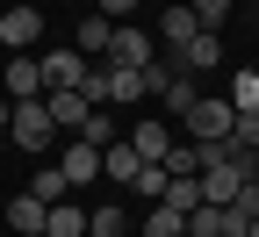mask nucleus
Wrapping results in <instances>:
<instances>
[{
  "label": "nucleus",
  "mask_w": 259,
  "mask_h": 237,
  "mask_svg": "<svg viewBox=\"0 0 259 237\" xmlns=\"http://www.w3.org/2000/svg\"><path fill=\"white\" fill-rule=\"evenodd\" d=\"M79 144H94V151H108V144H115V122H108V108H94V115H87Z\"/></svg>",
  "instance_id": "26"
},
{
  "label": "nucleus",
  "mask_w": 259,
  "mask_h": 237,
  "mask_svg": "<svg viewBox=\"0 0 259 237\" xmlns=\"http://www.w3.org/2000/svg\"><path fill=\"white\" fill-rule=\"evenodd\" d=\"M115 72V101H144V72H130V65H108Z\"/></svg>",
  "instance_id": "28"
},
{
  "label": "nucleus",
  "mask_w": 259,
  "mask_h": 237,
  "mask_svg": "<svg viewBox=\"0 0 259 237\" xmlns=\"http://www.w3.org/2000/svg\"><path fill=\"white\" fill-rule=\"evenodd\" d=\"M231 8H238V0H194V22H202V29H216Z\"/></svg>",
  "instance_id": "30"
},
{
  "label": "nucleus",
  "mask_w": 259,
  "mask_h": 237,
  "mask_svg": "<svg viewBox=\"0 0 259 237\" xmlns=\"http://www.w3.org/2000/svg\"><path fill=\"white\" fill-rule=\"evenodd\" d=\"M137 237H187V216L166 209V201H151V216L137 223Z\"/></svg>",
  "instance_id": "16"
},
{
  "label": "nucleus",
  "mask_w": 259,
  "mask_h": 237,
  "mask_svg": "<svg viewBox=\"0 0 259 237\" xmlns=\"http://www.w3.org/2000/svg\"><path fill=\"white\" fill-rule=\"evenodd\" d=\"M36 65H44V93H65V86H79V79H87V65H94V58H79L72 43H65V51H44Z\"/></svg>",
  "instance_id": "3"
},
{
  "label": "nucleus",
  "mask_w": 259,
  "mask_h": 237,
  "mask_svg": "<svg viewBox=\"0 0 259 237\" xmlns=\"http://www.w3.org/2000/svg\"><path fill=\"white\" fill-rule=\"evenodd\" d=\"M130 151H137L144 165H158V158L173 151V129L166 122H130Z\"/></svg>",
  "instance_id": "9"
},
{
  "label": "nucleus",
  "mask_w": 259,
  "mask_h": 237,
  "mask_svg": "<svg viewBox=\"0 0 259 237\" xmlns=\"http://www.w3.org/2000/svg\"><path fill=\"white\" fill-rule=\"evenodd\" d=\"M180 79V58H151L144 65V93H158V101H166V86Z\"/></svg>",
  "instance_id": "24"
},
{
  "label": "nucleus",
  "mask_w": 259,
  "mask_h": 237,
  "mask_svg": "<svg viewBox=\"0 0 259 237\" xmlns=\"http://www.w3.org/2000/svg\"><path fill=\"white\" fill-rule=\"evenodd\" d=\"M29 194H36V201H65V194H72V180H65L58 165H44V173L29 180Z\"/></svg>",
  "instance_id": "25"
},
{
  "label": "nucleus",
  "mask_w": 259,
  "mask_h": 237,
  "mask_svg": "<svg viewBox=\"0 0 259 237\" xmlns=\"http://www.w3.org/2000/svg\"><path fill=\"white\" fill-rule=\"evenodd\" d=\"M158 165H166L173 180H194V173H202V144H187V137H173V151L158 158Z\"/></svg>",
  "instance_id": "18"
},
{
  "label": "nucleus",
  "mask_w": 259,
  "mask_h": 237,
  "mask_svg": "<svg viewBox=\"0 0 259 237\" xmlns=\"http://www.w3.org/2000/svg\"><path fill=\"white\" fill-rule=\"evenodd\" d=\"M158 36H166L173 51H187L194 36H202V22H194V8H166V15H158Z\"/></svg>",
  "instance_id": "12"
},
{
  "label": "nucleus",
  "mask_w": 259,
  "mask_h": 237,
  "mask_svg": "<svg viewBox=\"0 0 259 237\" xmlns=\"http://www.w3.org/2000/svg\"><path fill=\"white\" fill-rule=\"evenodd\" d=\"M245 180H252V173H238V165H209V173H202V201H216V209H231Z\"/></svg>",
  "instance_id": "11"
},
{
  "label": "nucleus",
  "mask_w": 259,
  "mask_h": 237,
  "mask_svg": "<svg viewBox=\"0 0 259 237\" xmlns=\"http://www.w3.org/2000/svg\"><path fill=\"white\" fill-rule=\"evenodd\" d=\"M223 101H231L238 115H259V72H252V65H238V79H231V93H223Z\"/></svg>",
  "instance_id": "20"
},
{
  "label": "nucleus",
  "mask_w": 259,
  "mask_h": 237,
  "mask_svg": "<svg viewBox=\"0 0 259 237\" xmlns=\"http://www.w3.org/2000/svg\"><path fill=\"white\" fill-rule=\"evenodd\" d=\"M194 101H202V93H194V79H187V72H180V79H173V86H166V108H173V115H187V108H194Z\"/></svg>",
  "instance_id": "29"
},
{
  "label": "nucleus",
  "mask_w": 259,
  "mask_h": 237,
  "mask_svg": "<svg viewBox=\"0 0 259 237\" xmlns=\"http://www.w3.org/2000/svg\"><path fill=\"white\" fill-rule=\"evenodd\" d=\"M187 237H231V209H216V201H202V209L187 216Z\"/></svg>",
  "instance_id": "19"
},
{
  "label": "nucleus",
  "mask_w": 259,
  "mask_h": 237,
  "mask_svg": "<svg viewBox=\"0 0 259 237\" xmlns=\"http://www.w3.org/2000/svg\"><path fill=\"white\" fill-rule=\"evenodd\" d=\"M79 93H87V108H108V101H115V72H108V65H87Z\"/></svg>",
  "instance_id": "21"
},
{
  "label": "nucleus",
  "mask_w": 259,
  "mask_h": 237,
  "mask_svg": "<svg viewBox=\"0 0 259 237\" xmlns=\"http://www.w3.org/2000/svg\"><path fill=\"white\" fill-rule=\"evenodd\" d=\"M180 122H187V144H216V137H231V129H238V108H231V101H216V93H202Z\"/></svg>",
  "instance_id": "1"
},
{
  "label": "nucleus",
  "mask_w": 259,
  "mask_h": 237,
  "mask_svg": "<svg viewBox=\"0 0 259 237\" xmlns=\"http://www.w3.org/2000/svg\"><path fill=\"white\" fill-rule=\"evenodd\" d=\"M180 65H187V79H194V72H209V65H223V36H216V29H202V36L180 51Z\"/></svg>",
  "instance_id": "14"
},
{
  "label": "nucleus",
  "mask_w": 259,
  "mask_h": 237,
  "mask_svg": "<svg viewBox=\"0 0 259 237\" xmlns=\"http://www.w3.org/2000/svg\"><path fill=\"white\" fill-rule=\"evenodd\" d=\"M151 58H158V51H151V36H144V29H137V22H115V43H108V65H130V72H144Z\"/></svg>",
  "instance_id": "4"
},
{
  "label": "nucleus",
  "mask_w": 259,
  "mask_h": 237,
  "mask_svg": "<svg viewBox=\"0 0 259 237\" xmlns=\"http://www.w3.org/2000/svg\"><path fill=\"white\" fill-rule=\"evenodd\" d=\"M130 194L158 201V194H166V165H137V180H130Z\"/></svg>",
  "instance_id": "27"
},
{
  "label": "nucleus",
  "mask_w": 259,
  "mask_h": 237,
  "mask_svg": "<svg viewBox=\"0 0 259 237\" xmlns=\"http://www.w3.org/2000/svg\"><path fill=\"white\" fill-rule=\"evenodd\" d=\"M87 237H130V209H115V201L94 209V216H87Z\"/></svg>",
  "instance_id": "23"
},
{
  "label": "nucleus",
  "mask_w": 259,
  "mask_h": 237,
  "mask_svg": "<svg viewBox=\"0 0 259 237\" xmlns=\"http://www.w3.org/2000/svg\"><path fill=\"white\" fill-rule=\"evenodd\" d=\"M44 108H51V122H58V129H72V137H79V129H87V115H94L79 86H65V93H44Z\"/></svg>",
  "instance_id": "8"
},
{
  "label": "nucleus",
  "mask_w": 259,
  "mask_h": 237,
  "mask_svg": "<svg viewBox=\"0 0 259 237\" xmlns=\"http://www.w3.org/2000/svg\"><path fill=\"white\" fill-rule=\"evenodd\" d=\"M8 137H15L22 151H51L58 122H51V108H44V93H36V101H15V122H8Z\"/></svg>",
  "instance_id": "2"
},
{
  "label": "nucleus",
  "mask_w": 259,
  "mask_h": 237,
  "mask_svg": "<svg viewBox=\"0 0 259 237\" xmlns=\"http://www.w3.org/2000/svg\"><path fill=\"white\" fill-rule=\"evenodd\" d=\"M44 237H87V209H79L72 194H65V201H51V223H44Z\"/></svg>",
  "instance_id": "15"
},
{
  "label": "nucleus",
  "mask_w": 259,
  "mask_h": 237,
  "mask_svg": "<svg viewBox=\"0 0 259 237\" xmlns=\"http://www.w3.org/2000/svg\"><path fill=\"white\" fill-rule=\"evenodd\" d=\"M130 8H137V0H94V15H108V22H122Z\"/></svg>",
  "instance_id": "31"
},
{
  "label": "nucleus",
  "mask_w": 259,
  "mask_h": 237,
  "mask_svg": "<svg viewBox=\"0 0 259 237\" xmlns=\"http://www.w3.org/2000/svg\"><path fill=\"white\" fill-rule=\"evenodd\" d=\"M137 165H144V158H137V151H130L122 137H115V144L101 151V173H108V180H137Z\"/></svg>",
  "instance_id": "22"
},
{
  "label": "nucleus",
  "mask_w": 259,
  "mask_h": 237,
  "mask_svg": "<svg viewBox=\"0 0 259 237\" xmlns=\"http://www.w3.org/2000/svg\"><path fill=\"white\" fill-rule=\"evenodd\" d=\"M245 237H259V216H252V230H245Z\"/></svg>",
  "instance_id": "32"
},
{
  "label": "nucleus",
  "mask_w": 259,
  "mask_h": 237,
  "mask_svg": "<svg viewBox=\"0 0 259 237\" xmlns=\"http://www.w3.org/2000/svg\"><path fill=\"white\" fill-rule=\"evenodd\" d=\"M58 173H65V180H72V194H79L87 180H101V151H94V144H79V137H72V151H65V158H58Z\"/></svg>",
  "instance_id": "10"
},
{
  "label": "nucleus",
  "mask_w": 259,
  "mask_h": 237,
  "mask_svg": "<svg viewBox=\"0 0 259 237\" xmlns=\"http://www.w3.org/2000/svg\"><path fill=\"white\" fill-rule=\"evenodd\" d=\"M0 79H8V101H36L44 93V65L15 51V65H0Z\"/></svg>",
  "instance_id": "7"
},
{
  "label": "nucleus",
  "mask_w": 259,
  "mask_h": 237,
  "mask_svg": "<svg viewBox=\"0 0 259 237\" xmlns=\"http://www.w3.org/2000/svg\"><path fill=\"white\" fill-rule=\"evenodd\" d=\"M108 43H115V22H108V15H87L72 51H79V58H108Z\"/></svg>",
  "instance_id": "13"
},
{
  "label": "nucleus",
  "mask_w": 259,
  "mask_h": 237,
  "mask_svg": "<svg viewBox=\"0 0 259 237\" xmlns=\"http://www.w3.org/2000/svg\"><path fill=\"white\" fill-rule=\"evenodd\" d=\"M36 36H44V8H8L0 15V43L8 51H29Z\"/></svg>",
  "instance_id": "6"
},
{
  "label": "nucleus",
  "mask_w": 259,
  "mask_h": 237,
  "mask_svg": "<svg viewBox=\"0 0 259 237\" xmlns=\"http://www.w3.org/2000/svg\"><path fill=\"white\" fill-rule=\"evenodd\" d=\"M158 201L180 209V216H194V209H202V173H194V180H173V173H166V194H158Z\"/></svg>",
  "instance_id": "17"
},
{
  "label": "nucleus",
  "mask_w": 259,
  "mask_h": 237,
  "mask_svg": "<svg viewBox=\"0 0 259 237\" xmlns=\"http://www.w3.org/2000/svg\"><path fill=\"white\" fill-rule=\"evenodd\" d=\"M44 223H51V201H36V194H8V230L15 237H44Z\"/></svg>",
  "instance_id": "5"
},
{
  "label": "nucleus",
  "mask_w": 259,
  "mask_h": 237,
  "mask_svg": "<svg viewBox=\"0 0 259 237\" xmlns=\"http://www.w3.org/2000/svg\"><path fill=\"white\" fill-rule=\"evenodd\" d=\"M245 230H252V223H245ZM245 230H231V237H245Z\"/></svg>",
  "instance_id": "33"
}]
</instances>
